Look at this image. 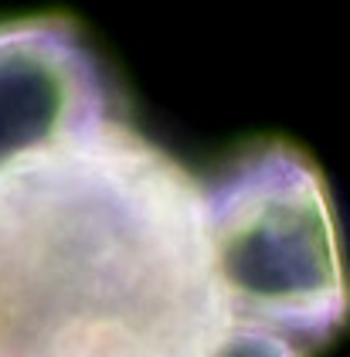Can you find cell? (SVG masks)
<instances>
[{"label": "cell", "mask_w": 350, "mask_h": 357, "mask_svg": "<svg viewBox=\"0 0 350 357\" xmlns=\"http://www.w3.org/2000/svg\"><path fill=\"white\" fill-rule=\"evenodd\" d=\"M201 188L225 317L279 330L303 347L337 337L350 317V275L320 167L293 143L262 139Z\"/></svg>", "instance_id": "7a4b0ae2"}, {"label": "cell", "mask_w": 350, "mask_h": 357, "mask_svg": "<svg viewBox=\"0 0 350 357\" xmlns=\"http://www.w3.org/2000/svg\"><path fill=\"white\" fill-rule=\"evenodd\" d=\"M204 357H306V347L279 330L228 320L211 337Z\"/></svg>", "instance_id": "277c9868"}, {"label": "cell", "mask_w": 350, "mask_h": 357, "mask_svg": "<svg viewBox=\"0 0 350 357\" xmlns=\"http://www.w3.org/2000/svg\"><path fill=\"white\" fill-rule=\"evenodd\" d=\"M116 92L65 17L0 24V177L116 123Z\"/></svg>", "instance_id": "3957f363"}, {"label": "cell", "mask_w": 350, "mask_h": 357, "mask_svg": "<svg viewBox=\"0 0 350 357\" xmlns=\"http://www.w3.org/2000/svg\"><path fill=\"white\" fill-rule=\"evenodd\" d=\"M204 188L123 119L0 177V357H204Z\"/></svg>", "instance_id": "6da1fadb"}]
</instances>
